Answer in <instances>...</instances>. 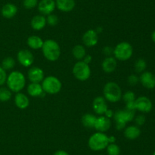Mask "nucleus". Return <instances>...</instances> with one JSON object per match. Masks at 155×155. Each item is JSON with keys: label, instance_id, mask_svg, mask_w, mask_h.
<instances>
[{"label": "nucleus", "instance_id": "obj_1", "mask_svg": "<svg viewBox=\"0 0 155 155\" xmlns=\"http://www.w3.org/2000/svg\"><path fill=\"white\" fill-rule=\"evenodd\" d=\"M6 84L8 85V88L11 91L18 93L25 86V77L21 71H14L7 77Z\"/></svg>", "mask_w": 155, "mask_h": 155}, {"label": "nucleus", "instance_id": "obj_2", "mask_svg": "<svg viewBox=\"0 0 155 155\" xmlns=\"http://www.w3.org/2000/svg\"><path fill=\"white\" fill-rule=\"evenodd\" d=\"M42 50L45 59L51 62L57 61L61 56L60 46L58 43L53 40L44 41Z\"/></svg>", "mask_w": 155, "mask_h": 155}, {"label": "nucleus", "instance_id": "obj_3", "mask_svg": "<svg viewBox=\"0 0 155 155\" xmlns=\"http://www.w3.org/2000/svg\"><path fill=\"white\" fill-rule=\"evenodd\" d=\"M136 110L125 107L124 109L117 110L114 113L115 122H116V129L117 130H122L125 129L126 125L129 122H131L134 119Z\"/></svg>", "mask_w": 155, "mask_h": 155}, {"label": "nucleus", "instance_id": "obj_4", "mask_svg": "<svg viewBox=\"0 0 155 155\" xmlns=\"http://www.w3.org/2000/svg\"><path fill=\"white\" fill-rule=\"evenodd\" d=\"M109 144L108 136L103 132H96L89 138L88 145L89 148L95 151L104 150Z\"/></svg>", "mask_w": 155, "mask_h": 155}, {"label": "nucleus", "instance_id": "obj_5", "mask_svg": "<svg viewBox=\"0 0 155 155\" xmlns=\"http://www.w3.org/2000/svg\"><path fill=\"white\" fill-rule=\"evenodd\" d=\"M104 98L109 102L116 103L119 101L122 97V91L121 88L116 82H107L104 87Z\"/></svg>", "mask_w": 155, "mask_h": 155}, {"label": "nucleus", "instance_id": "obj_6", "mask_svg": "<svg viewBox=\"0 0 155 155\" xmlns=\"http://www.w3.org/2000/svg\"><path fill=\"white\" fill-rule=\"evenodd\" d=\"M113 53L115 59L120 61H127L133 56V49L129 43L121 42L115 46Z\"/></svg>", "mask_w": 155, "mask_h": 155}, {"label": "nucleus", "instance_id": "obj_7", "mask_svg": "<svg viewBox=\"0 0 155 155\" xmlns=\"http://www.w3.org/2000/svg\"><path fill=\"white\" fill-rule=\"evenodd\" d=\"M61 82L54 76H48L42 81V87L44 92L50 94H58L61 89Z\"/></svg>", "mask_w": 155, "mask_h": 155}, {"label": "nucleus", "instance_id": "obj_8", "mask_svg": "<svg viewBox=\"0 0 155 155\" xmlns=\"http://www.w3.org/2000/svg\"><path fill=\"white\" fill-rule=\"evenodd\" d=\"M73 74L77 79L84 81L90 77L91 69L88 64L85 63L83 61H79L74 65Z\"/></svg>", "mask_w": 155, "mask_h": 155}, {"label": "nucleus", "instance_id": "obj_9", "mask_svg": "<svg viewBox=\"0 0 155 155\" xmlns=\"http://www.w3.org/2000/svg\"><path fill=\"white\" fill-rule=\"evenodd\" d=\"M152 107L151 100L145 96H141L135 100V108L142 112H149Z\"/></svg>", "mask_w": 155, "mask_h": 155}, {"label": "nucleus", "instance_id": "obj_10", "mask_svg": "<svg viewBox=\"0 0 155 155\" xmlns=\"http://www.w3.org/2000/svg\"><path fill=\"white\" fill-rule=\"evenodd\" d=\"M17 58L19 63L24 67L30 66L34 62V56L33 53L28 50H20L18 52Z\"/></svg>", "mask_w": 155, "mask_h": 155}, {"label": "nucleus", "instance_id": "obj_11", "mask_svg": "<svg viewBox=\"0 0 155 155\" xmlns=\"http://www.w3.org/2000/svg\"><path fill=\"white\" fill-rule=\"evenodd\" d=\"M56 4L54 0H41L38 3V10L42 15H48L55 9Z\"/></svg>", "mask_w": 155, "mask_h": 155}, {"label": "nucleus", "instance_id": "obj_12", "mask_svg": "<svg viewBox=\"0 0 155 155\" xmlns=\"http://www.w3.org/2000/svg\"><path fill=\"white\" fill-rule=\"evenodd\" d=\"M139 81L142 84L148 89L155 88V75L150 71H143L139 77Z\"/></svg>", "mask_w": 155, "mask_h": 155}, {"label": "nucleus", "instance_id": "obj_13", "mask_svg": "<svg viewBox=\"0 0 155 155\" xmlns=\"http://www.w3.org/2000/svg\"><path fill=\"white\" fill-rule=\"evenodd\" d=\"M94 112L98 115H102L105 113L107 110V105L106 103V100L102 97H97L94 99L92 103Z\"/></svg>", "mask_w": 155, "mask_h": 155}, {"label": "nucleus", "instance_id": "obj_14", "mask_svg": "<svg viewBox=\"0 0 155 155\" xmlns=\"http://www.w3.org/2000/svg\"><path fill=\"white\" fill-rule=\"evenodd\" d=\"M111 126V122L109 118L106 116L97 117L95 120L94 129H96L98 132H107Z\"/></svg>", "mask_w": 155, "mask_h": 155}, {"label": "nucleus", "instance_id": "obj_15", "mask_svg": "<svg viewBox=\"0 0 155 155\" xmlns=\"http://www.w3.org/2000/svg\"><path fill=\"white\" fill-rule=\"evenodd\" d=\"M98 40L97 32L94 30H89L83 34V42L85 46L88 47L94 46L97 44Z\"/></svg>", "mask_w": 155, "mask_h": 155}, {"label": "nucleus", "instance_id": "obj_16", "mask_svg": "<svg viewBox=\"0 0 155 155\" xmlns=\"http://www.w3.org/2000/svg\"><path fill=\"white\" fill-rule=\"evenodd\" d=\"M28 78L31 83H40L44 79L43 70L39 67H33L28 71Z\"/></svg>", "mask_w": 155, "mask_h": 155}, {"label": "nucleus", "instance_id": "obj_17", "mask_svg": "<svg viewBox=\"0 0 155 155\" xmlns=\"http://www.w3.org/2000/svg\"><path fill=\"white\" fill-rule=\"evenodd\" d=\"M56 7L64 12H71L75 7L74 0H56Z\"/></svg>", "mask_w": 155, "mask_h": 155}, {"label": "nucleus", "instance_id": "obj_18", "mask_svg": "<svg viewBox=\"0 0 155 155\" xmlns=\"http://www.w3.org/2000/svg\"><path fill=\"white\" fill-rule=\"evenodd\" d=\"M18 12V8L15 5L12 3H7L2 8L1 13L4 18L10 19L13 17L15 16V15Z\"/></svg>", "mask_w": 155, "mask_h": 155}, {"label": "nucleus", "instance_id": "obj_19", "mask_svg": "<svg viewBox=\"0 0 155 155\" xmlns=\"http://www.w3.org/2000/svg\"><path fill=\"white\" fill-rule=\"evenodd\" d=\"M117 60L115 58L111 57V56H109L104 59V60L103 61L102 65V69L104 70V72L106 73H112L113 71H115L117 68Z\"/></svg>", "mask_w": 155, "mask_h": 155}, {"label": "nucleus", "instance_id": "obj_20", "mask_svg": "<svg viewBox=\"0 0 155 155\" xmlns=\"http://www.w3.org/2000/svg\"><path fill=\"white\" fill-rule=\"evenodd\" d=\"M15 103L19 109H24L28 107L30 104V100L27 96H26L24 94L22 93H17L15 97Z\"/></svg>", "mask_w": 155, "mask_h": 155}, {"label": "nucleus", "instance_id": "obj_21", "mask_svg": "<svg viewBox=\"0 0 155 155\" xmlns=\"http://www.w3.org/2000/svg\"><path fill=\"white\" fill-rule=\"evenodd\" d=\"M141 135V130L137 126H130L124 130V136L129 140H135Z\"/></svg>", "mask_w": 155, "mask_h": 155}, {"label": "nucleus", "instance_id": "obj_22", "mask_svg": "<svg viewBox=\"0 0 155 155\" xmlns=\"http://www.w3.org/2000/svg\"><path fill=\"white\" fill-rule=\"evenodd\" d=\"M46 18L43 15H36L33 17L31 20V27L32 28L36 30H40L45 27L46 25Z\"/></svg>", "mask_w": 155, "mask_h": 155}, {"label": "nucleus", "instance_id": "obj_23", "mask_svg": "<svg viewBox=\"0 0 155 155\" xmlns=\"http://www.w3.org/2000/svg\"><path fill=\"white\" fill-rule=\"evenodd\" d=\"M27 93L29 95L32 97H41V95H44L43 89L42 85L39 83H31L27 87Z\"/></svg>", "mask_w": 155, "mask_h": 155}, {"label": "nucleus", "instance_id": "obj_24", "mask_svg": "<svg viewBox=\"0 0 155 155\" xmlns=\"http://www.w3.org/2000/svg\"><path fill=\"white\" fill-rule=\"evenodd\" d=\"M27 45L31 49H33V50H39V49H42L44 41L39 36H31L27 39Z\"/></svg>", "mask_w": 155, "mask_h": 155}, {"label": "nucleus", "instance_id": "obj_25", "mask_svg": "<svg viewBox=\"0 0 155 155\" xmlns=\"http://www.w3.org/2000/svg\"><path fill=\"white\" fill-rule=\"evenodd\" d=\"M97 117L95 115H92L90 113H86L82 116L81 122L82 124L88 129H92L95 126V120H96Z\"/></svg>", "mask_w": 155, "mask_h": 155}, {"label": "nucleus", "instance_id": "obj_26", "mask_svg": "<svg viewBox=\"0 0 155 155\" xmlns=\"http://www.w3.org/2000/svg\"><path fill=\"white\" fill-rule=\"evenodd\" d=\"M72 54L75 59L81 60L86 55V49L82 45H76L72 50Z\"/></svg>", "mask_w": 155, "mask_h": 155}, {"label": "nucleus", "instance_id": "obj_27", "mask_svg": "<svg viewBox=\"0 0 155 155\" xmlns=\"http://www.w3.org/2000/svg\"><path fill=\"white\" fill-rule=\"evenodd\" d=\"M12 97V91L7 88L0 87V102H7Z\"/></svg>", "mask_w": 155, "mask_h": 155}, {"label": "nucleus", "instance_id": "obj_28", "mask_svg": "<svg viewBox=\"0 0 155 155\" xmlns=\"http://www.w3.org/2000/svg\"><path fill=\"white\" fill-rule=\"evenodd\" d=\"M15 61L12 57H6L2 62V68L3 69L6 70H11L15 67Z\"/></svg>", "mask_w": 155, "mask_h": 155}, {"label": "nucleus", "instance_id": "obj_29", "mask_svg": "<svg viewBox=\"0 0 155 155\" xmlns=\"http://www.w3.org/2000/svg\"><path fill=\"white\" fill-rule=\"evenodd\" d=\"M106 148H107V153L108 155H120V148L115 143H110Z\"/></svg>", "mask_w": 155, "mask_h": 155}, {"label": "nucleus", "instance_id": "obj_30", "mask_svg": "<svg viewBox=\"0 0 155 155\" xmlns=\"http://www.w3.org/2000/svg\"><path fill=\"white\" fill-rule=\"evenodd\" d=\"M123 100L125 102L126 105L134 103L136 100V94L133 91H127L123 95Z\"/></svg>", "mask_w": 155, "mask_h": 155}, {"label": "nucleus", "instance_id": "obj_31", "mask_svg": "<svg viewBox=\"0 0 155 155\" xmlns=\"http://www.w3.org/2000/svg\"><path fill=\"white\" fill-rule=\"evenodd\" d=\"M147 67L146 62L143 59H139L135 63V70L136 72L142 73L145 70Z\"/></svg>", "mask_w": 155, "mask_h": 155}, {"label": "nucleus", "instance_id": "obj_32", "mask_svg": "<svg viewBox=\"0 0 155 155\" xmlns=\"http://www.w3.org/2000/svg\"><path fill=\"white\" fill-rule=\"evenodd\" d=\"M58 18L56 15L51 13L50 15H47L46 23L49 24L50 26H55L58 24Z\"/></svg>", "mask_w": 155, "mask_h": 155}, {"label": "nucleus", "instance_id": "obj_33", "mask_svg": "<svg viewBox=\"0 0 155 155\" xmlns=\"http://www.w3.org/2000/svg\"><path fill=\"white\" fill-rule=\"evenodd\" d=\"M24 8L27 9H32L38 5V0H24L23 2Z\"/></svg>", "mask_w": 155, "mask_h": 155}, {"label": "nucleus", "instance_id": "obj_34", "mask_svg": "<svg viewBox=\"0 0 155 155\" xmlns=\"http://www.w3.org/2000/svg\"><path fill=\"white\" fill-rule=\"evenodd\" d=\"M7 74H6L5 70L3 69L1 66H0V87L2 86L5 83H6V80H7Z\"/></svg>", "mask_w": 155, "mask_h": 155}, {"label": "nucleus", "instance_id": "obj_35", "mask_svg": "<svg viewBox=\"0 0 155 155\" xmlns=\"http://www.w3.org/2000/svg\"><path fill=\"white\" fill-rule=\"evenodd\" d=\"M139 81V78L136 74H131L128 77V83L130 85L135 86Z\"/></svg>", "mask_w": 155, "mask_h": 155}, {"label": "nucleus", "instance_id": "obj_36", "mask_svg": "<svg viewBox=\"0 0 155 155\" xmlns=\"http://www.w3.org/2000/svg\"><path fill=\"white\" fill-rule=\"evenodd\" d=\"M137 126H141L145 124V116L144 115H139L135 119Z\"/></svg>", "mask_w": 155, "mask_h": 155}, {"label": "nucleus", "instance_id": "obj_37", "mask_svg": "<svg viewBox=\"0 0 155 155\" xmlns=\"http://www.w3.org/2000/svg\"><path fill=\"white\" fill-rule=\"evenodd\" d=\"M113 52H114V50L110 46H105V47H104V54H105V55H107V56H109V55L111 54Z\"/></svg>", "mask_w": 155, "mask_h": 155}, {"label": "nucleus", "instance_id": "obj_38", "mask_svg": "<svg viewBox=\"0 0 155 155\" xmlns=\"http://www.w3.org/2000/svg\"><path fill=\"white\" fill-rule=\"evenodd\" d=\"M53 155H69V153H68V152L65 151V150H59L54 152V153Z\"/></svg>", "mask_w": 155, "mask_h": 155}, {"label": "nucleus", "instance_id": "obj_39", "mask_svg": "<svg viewBox=\"0 0 155 155\" xmlns=\"http://www.w3.org/2000/svg\"><path fill=\"white\" fill-rule=\"evenodd\" d=\"M91 61H92V56H86H86L83 58V62L88 65H89V63H90Z\"/></svg>", "mask_w": 155, "mask_h": 155}, {"label": "nucleus", "instance_id": "obj_40", "mask_svg": "<svg viewBox=\"0 0 155 155\" xmlns=\"http://www.w3.org/2000/svg\"><path fill=\"white\" fill-rule=\"evenodd\" d=\"M104 114H105L106 117H107V118H110V117H112L114 115V113L113 112H112V110H110V109H107V110L106 111Z\"/></svg>", "mask_w": 155, "mask_h": 155}, {"label": "nucleus", "instance_id": "obj_41", "mask_svg": "<svg viewBox=\"0 0 155 155\" xmlns=\"http://www.w3.org/2000/svg\"><path fill=\"white\" fill-rule=\"evenodd\" d=\"M108 140H109V144H110V143H114L115 141V138L114 136H111V137H108Z\"/></svg>", "mask_w": 155, "mask_h": 155}, {"label": "nucleus", "instance_id": "obj_42", "mask_svg": "<svg viewBox=\"0 0 155 155\" xmlns=\"http://www.w3.org/2000/svg\"><path fill=\"white\" fill-rule=\"evenodd\" d=\"M151 39H152L153 42L155 43V30L151 33Z\"/></svg>", "mask_w": 155, "mask_h": 155}, {"label": "nucleus", "instance_id": "obj_43", "mask_svg": "<svg viewBox=\"0 0 155 155\" xmlns=\"http://www.w3.org/2000/svg\"><path fill=\"white\" fill-rule=\"evenodd\" d=\"M153 155H155V151L154 152V153H153Z\"/></svg>", "mask_w": 155, "mask_h": 155}, {"label": "nucleus", "instance_id": "obj_44", "mask_svg": "<svg viewBox=\"0 0 155 155\" xmlns=\"http://www.w3.org/2000/svg\"><path fill=\"white\" fill-rule=\"evenodd\" d=\"M100 155H102V154H100Z\"/></svg>", "mask_w": 155, "mask_h": 155}, {"label": "nucleus", "instance_id": "obj_45", "mask_svg": "<svg viewBox=\"0 0 155 155\" xmlns=\"http://www.w3.org/2000/svg\"><path fill=\"white\" fill-rule=\"evenodd\" d=\"M54 1H56V0H54Z\"/></svg>", "mask_w": 155, "mask_h": 155}]
</instances>
